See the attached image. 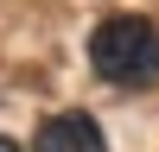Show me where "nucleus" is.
Returning a JSON list of instances; mask_svg holds the SVG:
<instances>
[{
    "label": "nucleus",
    "instance_id": "obj_1",
    "mask_svg": "<svg viewBox=\"0 0 159 152\" xmlns=\"http://www.w3.org/2000/svg\"><path fill=\"white\" fill-rule=\"evenodd\" d=\"M89 63H96V76L115 82V89H147L159 76V25L140 19V13L102 19L96 32H89Z\"/></svg>",
    "mask_w": 159,
    "mask_h": 152
},
{
    "label": "nucleus",
    "instance_id": "obj_2",
    "mask_svg": "<svg viewBox=\"0 0 159 152\" xmlns=\"http://www.w3.org/2000/svg\"><path fill=\"white\" fill-rule=\"evenodd\" d=\"M32 152H108V139H102V127L89 120V114H51L45 127H38Z\"/></svg>",
    "mask_w": 159,
    "mask_h": 152
},
{
    "label": "nucleus",
    "instance_id": "obj_3",
    "mask_svg": "<svg viewBox=\"0 0 159 152\" xmlns=\"http://www.w3.org/2000/svg\"><path fill=\"white\" fill-rule=\"evenodd\" d=\"M0 152H19V146H13V139H7V133H0Z\"/></svg>",
    "mask_w": 159,
    "mask_h": 152
}]
</instances>
